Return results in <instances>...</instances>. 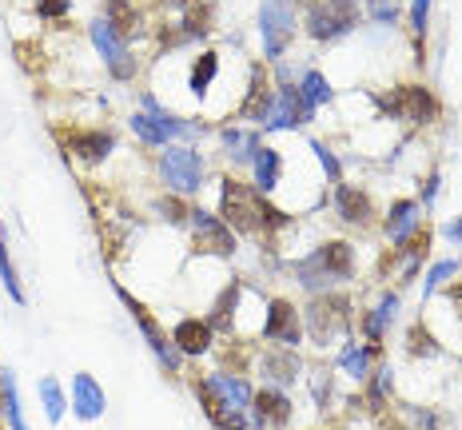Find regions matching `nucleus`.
<instances>
[{
  "mask_svg": "<svg viewBox=\"0 0 462 430\" xmlns=\"http://www.w3.org/2000/svg\"><path fill=\"white\" fill-rule=\"evenodd\" d=\"M219 219H224L227 227H239V232H260V227H283L288 224V215L280 212V207H271L263 199L260 188H244L239 180L224 176L219 180Z\"/></svg>",
  "mask_w": 462,
  "mask_h": 430,
  "instance_id": "nucleus-1",
  "label": "nucleus"
},
{
  "mask_svg": "<svg viewBox=\"0 0 462 430\" xmlns=\"http://www.w3.org/2000/svg\"><path fill=\"white\" fill-rule=\"evenodd\" d=\"M260 36H263V57L280 60L283 48L295 40V8L288 0H263L260 8Z\"/></svg>",
  "mask_w": 462,
  "mask_h": 430,
  "instance_id": "nucleus-2",
  "label": "nucleus"
},
{
  "mask_svg": "<svg viewBox=\"0 0 462 430\" xmlns=\"http://www.w3.org/2000/svg\"><path fill=\"white\" fill-rule=\"evenodd\" d=\"M359 24V8L355 0H315L307 13V32L315 40H335V36H347Z\"/></svg>",
  "mask_w": 462,
  "mask_h": 430,
  "instance_id": "nucleus-3",
  "label": "nucleus"
},
{
  "mask_svg": "<svg viewBox=\"0 0 462 430\" xmlns=\"http://www.w3.org/2000/svg\"><path fill=\"white\" fill-rule=\"evenodd\" d=\"M88 32H92V44H96V52L104 57L108 72H112L116 80H132V76H136V57L128 52V40L116 32V24L108 21V16H96Z\"/></svg>",
  "mask_w": 462,
  "mask_h": 430,
  "instance_id": "nucleus-4",
  "label": "nucleus"
},
{
  "mask_svg": "<svg viewBox=\"0 0 462 430\" xmlns=\"http://www.w3.org/2000/svg\"><path fill=\"white\" fill-rule=\"evenodd\" d=\"M160 176H164V184H168L172 191H180V196L200 191L203 188V160H200V152L168 148L160 155Z\"/></svg>",
  "mask_w": 462,
  "mask_h": 430,
  "instance_id": "nucleus-5",
  "label": "nucleus"
},
{
  "mask_svg": "<svg viewBox=\"0 0 462 430\" xmlns=\"http://www.w3.org/2000/svg\"><path fill=\"white\" fill-rule=\"evenodd\" d=\"M116 295L124 299V307H128V311H132L136 327H140V331H144L147 347H152V355H155V359H160V367H164V371H180V347H175L172 338L160 331V323H155V319L147 315V307L140 303V299H132V295H128L124 287H116Z\"/></svg>",
  "mask_w": 462,
  "mask_h": 430,
  "instance_id": "nucleus-6",
  "label": "nucleus"
},
{
  "mask_svg": "<svg viewBox=\"0 0 462 430\" xmlns=\"http://www.w3.org/2000/svg\"><path fill=\"white\" fill-rule=\"evenodd\" d=\"M351 319V303L347 299H327V295H315L307 307V331L315 343H327V338H335L339 331L347 327Z\"/></svg>",
  "mask_w": 462,
  "mask_h": 430,
  "instance_id": "nucleus-7",
  "label": "nucleus"
},
{
  "mask_svg": "<svg viewBox=\"0 0 462 430\" xmlns=\"http://www.w3.org/2000/svg\"><path fill=\"white\" fill-rule=\"evenodd\" d=\"M191 232H196V247L208 255H231L235 251V235L219 215L203 212V207H191Z\"/></svg>",
  "mask_w": 462,
  "mask_h": 430,
  "instance_id": "nucleus-8",
  "label": "nucleus"
},
{
  "mask_svg": "<svg viewBox=\"0 0 462 430\" xmlns=\"http://www.w3.org/2000/svg\"><path fill=\"white\" fill-rule=\"evenodd\" d=\"M311 116H315V108L303 100V92L295 84H283L280 92H275V104H271V112H267V132H280V127H299V124H307Z\"/></svg>",
  "mask_w": 462,
  "mask_h": 430,
  "instance_id": "nucleus-9",
  "label": "nucleus"
},
{
  "mask_svg": "<svg viewBox=\"0 0 462 430\" xmlns=\"http://www.w3.org/2000/svg\"><path fill=\"white\" fill-rule=\"evenodd\" d=\"M383 108H391L395 116H403V120H411V124H431L434 116H439V100L422 84H403L391 100H383Z\"/></svg>",
  "mask_w": 462,
  "mask_h": 430,
  "instance_id": "nucleus-10",
  "label": "nucleus"
},
{
  "mask_svg": "<svg viewBox=\"0 0 462 430\" xmlns=\"http://www.w3.org/2000/svg\"><path fill=\"white\" fill-rule=\"evenodd\" d=\"M263 338H271V343L288 347V351H295V347H299L303 327H299V315H295V307L288 303V299H271V303H267Z\"/></svg>",
  "mask_w": 462,
  "mask_h": 430,
  "instance_id": "nucleus-11",
  "label": "nucleus"
},
{
  "mask_svg": "<svg viewBox=\"0 0 462 430\" xmlns=\"http://www.w3.org/2000/svg\"><path fill=\"white\" fill-rule=\"evenodd\" d=\"M208 387H211V395H216L219 402H224L227 410H235V415H247L252 410V387H247L244 379H235V374H224V371H216L208 379Z\"/></svg>",
  "mask_w": 462,
  "mask_h": 430,
  "instance_id": "nucleus-12",
  "label": "nucleus"
},
{
  "mask_svg": "<svg viewBox=\"0 0 462 430\" xmlns=\"http://www.w3.org/2000/svg\"><path fill=\"white\" fill-rule=\"evenodd\" d=\"M104 391H100V382L92 379V374H76L72 379V410H76V418H84V423H92V418L104 415Z\"/></svg>",
  "mask_w": 462,
  "mask_h": 430,
  "instance_id": "nucleus-13",
  "label": "nucleus"
},
{
  "mask_svg": "<svg viewBox=\"0 0 462 430\" xmlns=\"http://www.w3.org/2000/svg\"><path fill=\"white\" fill-rule=\"evenodd\" d=\"M252 410H255V426H288V418H291V399L283 395V391H271V387H263L260 395L252 399Z\"/></svg>",
  "mask_w": 462,
  "mask_h": 430,
  "instance_id": "nucleus-14",
  "label": "nucleus"
},
{
  "mask_svg": "<svg viewBox=\"0 0 462 430\" xmlns=\"http://www.w3.org/2000/svg\"><path fill=\"white\" fill-rule=\"evenodd\" d=\"M64 144H68V152H76L80 160L96 163L116 148V136L112 132H72V136H64Z\"/></svg>",
  "mask_w": 462,
  "mask_h": 430,
  "instance_id": "nucleus-15",
  "label": "nucleus"
},
{
  "mask_svg": "<svg viewBox=\"0 0 462 430\" xmlns=\"http://www.w3.org/2000/svg\"><path fill=\"white\" fill-rule=\"evenodd\" d=\"M271 104H275V92L267 88L263 68H252V88H247V100H244V108H239V116L267 124V112H271Z\"/></svg>",
  "mask_w": 462,
  "mask_h": 430,
  "instance_id": "nucleus-16",
  "label": "nucleus"
},
{
  "mask_svg": "<svg viewBox=\"0 0 462 430\" xmlns=\"http://www.w3.org/2000/svg\"><path fill=\"white\" fill-rule=\"evenodd\" d=\"M172 343L180 347V355H203L211 347V327H208V319H183L180 327L172 331Z\"/></svg>",
  "mask_w": 462,
  "mask_h": 430,
  "instance_id": "nucleus-17",
  "label": "nucleus"
},
{
  "mask_svg": "<svg viewBox=\"0 0 462 430\" xmlns=\"http://www.w3.org/2000/svg\"><path fill=\"white\" fill-rule=\"evenodd\" d=\"M414 227H419V204H414V199L391 204V215H386V235H391V243H406L414 235Z\"/></svg>",
  "mask_w": 462,
  "mask_h": 430,
  "instance_id": "nucleus-18",
  "label": "nucleus"
},
{
  "mask_svg": "<svg viewBox=\"0 0 462 430\" xmlns=\"http://www.w3.org/2000/svg\"><path fill=\"white\" fill-rule=\"evenodd\" d=\"M335 207H339V215H343L347 224H359V227H363L367 219H371V199H367V191H359V188L339 184V188H335Z\"/></svg>",
  "mask_w": 462,
  "mask_h": 430,
  "instance_id": "nucleus-19",
  "label": "nucleus"
},
{
  "mask_svg": "<svg viewBox=\"0 0 462 430\" xmlns=\"http://www.w3.org/2000/svg\"><path fill=\"white\" fill-rule=\"evenodd\" d=\"M196 395H200V402H203V410H208V418L216 426H224V430H252L247 426V418L244 415H235V410H227L224 402H219L216 395H211V387L208 382H196Z\"/></svg>",
  "mask_w": 462,
  "mask_h": 430,
  "instance_id": "nucleus-20",
  "label": "nucleus"
},
{
  "mask_svg": "<svg viewBox=\"0 0 462 430\" xmlns=\"http://www.w3.org/2000/svg\"><path fill=\"white\" fill-rule=\"evenodd\" d=\"M0 410H4V418L13 430H29L24 410H21V391H16V374L8 367H0Z\"/></svg>",
  "mask_w": 462,
  "mask_h": 430,
  "instance_id": "nucleus-21",
  "label": "nucleus"
},
{
  "mask_svg": "<svg viewBox=\"0 0 462 430\" xmlns=\"http://www.w3.org/2000/svg\"><path fill=\"white\" fill-rule=\"evenodd\" d=\"M224 144H227V155L235 163H255V155H260V132H244V127H224Z\"/></svg>",
  "mask_w": 462,
  "mask_h": 430,
  "instance_id": "nucleus-22",
  "label": "nucleus"
},
{
  "mask_svg": "<svg viewBox=\"0 0 462 430\" xmlns=\"http://www.w3.org/2000/svg\"><path fill=\"white\" fill-rule=\"evenodd\" d=\"M263 374L275 382H295V374H299V359H295V351H267L263 355Z\"/></svg>",
  "mask_w": 462,
  "mask_h": 430,
  "instance_id": "nucleus-23",
  "label": "nucleus"
},
{
  "mask_svg": "<svg viewBox=\"0 0 462 430\" xmlns=\"http://www.w3.org/2000/svg\"><path fill=\"white\" fill-rule=\"evenodd\" d=\"M378 355V343H367V347H343V355H339V363H343V371L351 379L363 382L367 374H371V359Z\"/></svg>",
  "mask_w": 462,
  "mask_h": 430,
  "instance_id": "nucleus-24",
  "label": "nucleus"
},
{
  "mask_svg": "<svg viewBox=\"0 0 462 430\" xmlns=\"http://www.w3.org/2000/svg\"><path fill=\"white\" fill-rule=\"evenodd\" d=\"M255 188L263 191H275V184H280V152L275 148H260V155H255Z\"/></svg>",
  "mask_w": 462,
  "mask_h": 430,
  "instance_id": "nucleus-25",
  "label": "nucleus"
},
{
  "mask_svg": "<svg viewBox=\"0 0 462 430\" xmlns=\"http://www.w3.org/2000/svg\"><path fill=\"white\" fill-rule=\"evenodd\" d=\"M40 407H44V415H49V423H60L64 418V410H68V399H64V391H60V382L52 379V374H44L40 379Z\"/></svg>",
  "mask_w": 462,
  "mask_h": 430,
  "instance_id": "nucleus-26",
  "label": "nucleus"
},
{
  "mask_svg": "<svg viewBox=\"0 0 462 430\" xmlns=\"http://www.w3.org/2000/svg\"><path fill=\"white\" fill-rule=\"evenodd\" d=\"M239 283H231V287H224V295L216 299V307H211V319H208V327L211 331H231V315H235V303H239Z\"/></svg>",
  "mask_w": 462,
  "mask_h": 430,
  "instance_id": "nucleus-27",
  "label": "nucleus"
},
{
  "mask_svg": "<svg viewBox=\"0 0 462 430\" xmlns=\"http://www.w3.org/2000/svg\"><path fill=\"white\" fill-rule=\"evenodd\" d=\"M395 315H399V295H383L375 307V315L367 319V335H371V343H378L386 331V323H395Z\"/></svg>",
  "mask_w": 462,
  "mask_h": 430,
  "instance_id": "nucleus-28",
  "label": "nucleus"
},
{
  "mask_svg": "<svg viewBox=\"0 0 462 430\" xmlns=\"http://www.w3.org/2000/svg\"><path fill=\"white\" fill-rule=\"evenodd\" d=\"M216 72H219V57L216 52H200V60L191 64V92L203 96L211 88V80H216Z\"/></svg>",
  "mask_w": 462,
  "mask_h": 430,
  "instance_id": "nucleus-29",
  "label": "nucleus"
},
{
  "mask_svg": "<svg viewBox=\"0 0 462 430\" xmlns=\"http://www.w3.org/2000/svg\"><path fill=\"white\" fill-rule=\"evenodd\" d=\"M299 92H303V100H307L311 108H319V104H327V100H331V84H327V76H323V72H307V76H303V84H299Z\"/></svg>",
  "mask_w": 462,
  "mask_h": 430,
  "instance_id": "nucleus-30",
  "label": "nucleus"
},
{
  "mask_svg": "<svg viewBox=\"0 0 462 430\" xmlns=\"http://www.w3.org/2000/svg\"><path fill=\"white\" fill-rule=\"evenodd\" d=\"M0 283H4V291H8V299H13V303H24L21 279H16V268H13V259H8V243L4 240H0Z\"/></svg>",
  "mask_w": 462,
  "mask_h": 430,
  "instance_id": "nucleus-31",
  "label": "nucleus"
},
{
  "mask_svg": "<svg viewBox=\"0 0 462 430\" xmlns=\"http://www.w3.org/2000/svg\"><path fill=\"white\" fill-rule=\"evenodd\" d=\"M104 16L116 24V32H120V36H124V32H132L136 24H140V16H136L132 8L124 4V0H108V13H104Z\"/></svg>",
  "mask_w": 462,
  "mask_h": 430,
  "instance_id": "nucleus-32",
  "label": "nucleus"
},
{
  "mask_svg": "<svg viewBox=\"0 0 462 430\" xmlns=\"http://www.w3.org/2000/svg\"><path fill=\"white\" fill-rule=\"evenodd\" d=\"M455 271H458V263H455V259H447V263H434V268H431V276H427V287H422V299H431L434 291L442 287V283H447L450 276H455Z\"/></svg>",
  "mask_w": 462,
  "mask_h": 430,
  "instance_id": "nucleus-33",
  "label": "nucleus"
},
{
  "mask_svg": "<svg viewBox=\"0 0 462 430\" xmlns=\"http://www.w3.org/2000/svg\"><path fill=\"white\" fill-rule=\"evenodd\" d=\"M311 152H315L319 155V163H323V171H327V176H331V184H339V176H343V168H339V160H335V152H331L327 148V144H311Z\"/></svg>",
  "mask_w": 462,
  "mask_h": 430,
  "instance_id": "nucleus-34",
  "label": "nucleus"
},
{
  "mask_svg": "<svg viewBox=\"0 0 462 430\" xmlns=\"http://www.w3.org/2000/svg\"><path fill=\"white\" fill-rule=\"evenodd\" d=\"M367 8H371V16L378 24H395L399 21V8H395V0H367Z\"/></svg>",
  "mask_w": 462,
  "mask_h": 430,
  "instance_id": "nucleus-35",
  "label": "nucleus"
},
{
  "mask_svg": "<svg viewBox=\"0 0 462 430\" xmlns=\"http://www.w3.org/2000/svg\"><path fill=\"white\" fill-rule=\"evenodd\" d=\"M411 355H434L439 347H434V338H431V331H422V327H411Z\"/></svg>",
  "mask_w": 462,
  "mask_h": 430,
  "instance_id": "nucleus-36",
  "label": "nucleus"
},
{
  "mask_svg": "<svg viewBox=\"0 0 462 430\" xmlns=\"http://www.w3.org/2000/svg\"><path fill=\"white\" fill-rule=\"evenodd\" d=\"M427 16H431V0H414L411 4V32L414 36L427 32Z\"/></svg>",
  "mask_w": 462,
  "mask_h": 430,
  "instance_id": "nucleus-37",
  "label": "nucleus"
},
{
  "mask_svg": "<svg viewBox=\"0 0 462 430\" xmlns=\"http://www.w3.org/2000/svg\"><path fill=\"white\" fill-rule=\"evenodd\" d=\"M375 374H378V379H375V387H371V402L378 407V402L391 395V371H375Z\"/></svg>",
  "mask_w": 462,
  "mask_h": 430,
  "instance_id": "nucleus-38",
  "label": "nucleus"
},
{
  "mask_svg": "<svg viewBox=\"0 0 462 430\" xmlns=\"http://www.w3.org/2000/svg\"><path fill=\"white\" fill-rule=\"evenodd\" d=\"M311 391H315L319 402H327V395H331V374H327V371H315V374H311Z\"/></svg>",
  "mask_w": 462,
  "mask_h": 430,
  "instance_id": "nucleus-39",
  "label": "nucleus"
},
{
  "mask_svg": "<svg viewBox=\"0 0 462 430\" xmlns=\"http://www.w3.org/2000/svg\"><path fill=\"white\" fill-rule=\"evenodd\" d=\"M36 8H40V16H52V21H57V16L68 13V0H36Z\"/></svg>",
  "mask_w": 462,
  "mask_h": 430,
  "instance_id": "nucleus-40",
  "label": "nucleus"
},
{
  "mask_svg": "<svg viewBox=\"0 0 462 430\" xmlns=\"http://www.w3.org/2000/svg\"><path fill=\"white\" fill-rule=\"evenodd\" d=\"M164 212H168V219H172V224H180V219L188 215V212H183L180 204H175V199H164Z\"/></svg>",
  "mask_w": 462,
  "mask_h": 430,
  "instance_id": "nucleus-41",
  "label": "nucleus"
},
{
  "mask_svg": "<svg viewBox=\"0 0 462 430\" xmlns=\"http://www.w3.org/2000/svg\"><path fill=\"white\" fill-rule=\"evenodd\" d=\"M434 196H439V171H434V176L427 180V191H422V204H431Z\"/></svg>",
  "mask_w": 462,
  "mask_h": 430,
  "instance_id": "nucleus-42",
  "label": "nucleus"
},
{
  "mask_svg": "<svg viewBox=\"0 0 462 430\" xmlns=\"http://www.w3.org/2000/svg\"><path fill=\"white\" fill-rule=\"evenodd\" d=\"M447 235H450V240H458V243H462V215L455 219V224H447Z\"/></svg>",
  "mask_w": 462,
  "mask_h": 430,
  "instance_id": "nucleus-43",
  "label": "nucleus"
},
{
  "mask_svg": "<svg viewBox=\"0 0 462 430\" xmlns=\"http://www.w3.org/2000/svg\"><path fill=\"white\" fill-rule=\"evenodd\" d=\"M164 4H172V8H180V4H188V0H164Z\"/></svg>",
  "mask_w": 462,
  "mask_h": 430,
  "instance_id": "nucleus-44",
  "label": "nucleus"
},
{
  "mask_svg": "<svg viewBox=\"0 0 462 430\" xmlns=\"http://www.w3.org/2000/svg\"><path fill=\"white\" fill-rule=\"evenodd\" d=\"M391 430H406V426H391Z\"/></svg>",
  "mask_w": 462,
  "mask_h": 430,
  "instance_id": "nucleus-45",
  "label": "nucleus"
},
{
  "mask_svg": "<svg viewBox=\"0 0 462 430\" xmlns=\"http://www.w3.org/2000/svg\"><path fill=\"white\" fill-rule=\"evenodd\" d=\"M311 4H315V0H311Z\"/></svg>",
  "mask_w": 462,
  "mask_h": 430,
  "instance_id": "nucleus-46",
  "label": "nucleus"
}]
</instances>
